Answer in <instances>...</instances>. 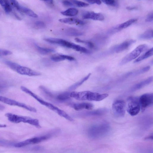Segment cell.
<instances>
[{
	"label": "cell",
	"mask_w": 153,
	"mask_h": 153,
	"mask_svg": "<svg viewBox=\"0 0 153 153\" xmlns=\"http://www.w3.org/2000/svg\"><path fill=\"white\" fill-rule=\"evenodd\" d=\"M67 34L68 35L72 36H79L83 35L82 33L73 29L69 30L67 32Z\"/></svg>",
	"instance_id": "30"
},
{
	"label": "cell",
	"mask_w": 153,
	"mask_h": 153,
	"mask_svg": "<svg viewBox=\"0 0 153 153\" xmlns=\"http://www.w3.org/2000/svg\"><path fill=\"white\" fill-rule=\"evenodd\" d=\"M145 140H153V135H150L145 137Z\"/></svg>",
	"instance_id": "43"
},
{
	"label": "cell",
	"mask_w": 153,
	"mask_h": 153,
	"mask_svg": "<svg viewBox=\"0 0 153 153\" xmlns=\"http://www.w3.org/2000/svg\"><path fill=\"white\" fill-rule=\"evenodd\" d=\"M0 56H1V55H0Z\"/></svg>",
	"instance_id": "45"
},
{
	"label": "cell",
	"mask_w": 153,
	"mask_h": 153,
	"mask_svg": "<svg viewBox=\"0 0 153 153\" xmlns=\"http://www.w3.org/2000/svg\"><path fill=\"white\" fill-rule=\"evenodd\" d=\"M0 101L11 106L21 107L30 112L35 113L37 112L36 110L32 106L5 97L0 96Z\"/></svg>",
	"instance_id": "10"
},
{
	"label": "cell",
	"mask_w": 153,
	"mask_h": 153,
	"mask_svg": "<svg viewBox=\"0 0 153 153\" xmlns=\"http://www.w3.org/2000/svg\"><path fill=\"white\" fill-rule=\"evenodd\" d=\"M108 112V110L102 108L86 112L85 115L86 116H99L102 115Z\"/></svg>",
	"instance_id": "18"
},
{
	"label": "cell",
	"mask_w": 153,
	"mask_h": 153,
	"mask_svg": "<svg viewBox=\"0 0 153 153\" xmlns=\"http://www.w3.org/2000/svg\"><path fill=\"white\" fill-rule=\"evenodd\" d=\"M35 46L38 51L42 55H46L55 52V50L52 49L41 47L37 45H36Z\"/></svg>",
	"instance_id": "25"
},
{
	"label": "cell",
	"mask_w": 153,
	"mask_h": 153,
	"mask_svg": "<svg viewBox=\"0 0 153 153\" xmlns=\"http://www.w3.org/2000/svg\"><path fill=\"white\" fill-rule=\"evenodd\" d=\"M109 95L107 94H100L89 91L79 92L73 91L70 94V97L79 101H99L104 100Z\"/></svg>",
	"instance_id": "1"
},
{
	"label": "cell",
	"mask_w": 153,
	"mask_h": 153,
	"mask_svg": "<svg viewBox=\"0 0 153 153\" xmlns=\"http://www.w3.org/2000/svg\"><path fill=\"white\" fill-rule=\"evenodd\" d=\"M127 110L132 116L137 115L141 110L139 98L136 97H129L127 101Z\"/></svg>",
	"instance_id": "5"
},
{
	"label": "cell",
	"mask_w": 153,
	"mask_h": 153,
	"mask_svg": "<svg viewBox=\"0 0 153 153\" xmlns=\"http://www.w3.org/2000/svg\"><path fill=\"white\" fill-rule=\"evenodd\" d=\"M110 128L108 124H98L90 127L88 130V133L89 136L91 138H98L108 133Z\"/></svg>",
	"instance_id": "4"
},
{
	"label": "cell",
	"mask_w": 153,
	"mask_h": 153,
	"mask_svg": "<svg viewBox=\"0 0 153 153\" xmlns=\"http://www.w3.org/2000/svg\"><path fill=\"white\" fill-rule=\"evenodd\" d=\"M44 40L50 43L58 45L63 47L72 49L76 51L78 50L79 47V45L62 39L49 38L45 39Z\"/></svg>",
	"instance_id": "8"
},
{
	"label": "cell",
	"mask_w": 153,
	"mask_h": 153,
	"mask_svg": "<svg viewBox=\"0 0 153 153\" xmlns=\"http://www.w3.org/2000/svg\"><path fill=\"white\" fill-rule=\"evenodd\" d=\"M74 5L75 7H85L89 6V4L78 0H69Z\"/></svg>",
	"instance_id": "28"
},
{
	"label": "cell",
	"mask_w": 153,
	"mask_h": 153,
	"mask_svg": "<svg viewBox=\"0 0 153 153\" xmlns=\"http://www.w3.org/2000/svg\"><path fill=\"white\" fill-rule=\"evenodd\" d=\"M0 5L7 13H9L12 11V8L8 0H0Z\"/></svg>",
	"instance_id": "21"
},
{
	"label": "cell",
	"mask_w": 153,
	"mask_h": 153,
	"mask_svg": "<svg viewBox=\"0 0 153 153\" xmlns=\"http://www.w3.org/2000/svg\"><path fill=\"white\" fill-rule=\"evenodd\" d=\"M21 75L30 76H37L41 75L40 73L26 67L19 65L16 71Z\"/></svg>",
	"instance_id": "13"
},
{
	"label": "cell",
	"mask_w": 153,
	"mask_h": 153,
	"mask_svg": "<svg viewBox=\"0 0 153 153\" xmlns=\"http://www.w3.org/2000/svg\"><path fill=\"white\" fill-rule=\"evenodd\" d=\"M75 40L76 42H78L82 43H86L87 42H86L84 40H81L78 38H76L75 39Z\"/></svg>",
	"instance_id": "42"
},
{
	"label": "cell",
	"mask_w": 153,
	"mask_h": 153,
	"mask_svg": "<svg viewBox=\"0 0 153 153\" xmlns=\"http://www.w3.org/2000/svg\"><path fill=\"white\" fill-rule=\"evenodd\" d=\"M153 21V13H150L148 15L145 21L146 22H151Z\"/></svg>",
	"instance_id": "39"
},
{
	"label": "cell",
	"mask_w": 153,
	"mask_h": 153,
	"mask_svg": "<svg viewBox=\"0 0 153 153\" xmlns=\"http://www.w3.org/2000/svg\"><path fill=\"white\" fill-rule=\"evenodd\" d=\"M86 1L91 4H96L98 5H100L101 4V0H86Z\"/></svg>",
	"instance_id": "38"
},
{
	"label": "cell",
	"mask_w": 153,
	"mask_h": 153,
	"mask_svg": "<svg viewBox=\"0 0 153 153\" xmlns=\"http://www.w3.org/2000/svg\"><path fill=\"white\" fill-rule=\"evenodd\" d=\"M12 53L11 51L5 50L0 49V55L7 56L11 55Z\"/></svg>",
	"instance_id": "36"
},
{
	"label": "cell",
	"mask_w": 153,
	"mask_h": 153,
	"mask_svg": "<svg viewBox=\"0 0 153 153\" xmlns=\"http://www.w3.org/2000/svg\"><path fill=\"white\" fill-rule=\"evenodd\" d=\"M86 44L89 48H93L94 47L93 44L91 42H87Z\"/></svg>",
	"instance_id": "41"
},
{
	"label": "cell",
	"mask_w": 153,
	"mask_h": 153,
	"mask_svg": "<svg viewBox=\"0 0 153 153\" xmlns=\"http://www.w3.org/2000/svg\"><path fill=\"white\" fill-rule=\"evenodd\" d=\"M135 42V41L132 40L125 41L117 45L115 48V51L117 53L123 52L127 49L130 45Z\"/></svg>",
	"instance_id": "15"
},
{
	"label": "cell",
	"mask_w": 153,
	"mask_h": 153,
	"mask_svg": "<svg viewBox=\"0 0 153 153\" xmlns=\"http://www.w3.org/2000/svg\"><path fill=\"white\" fill-rule=\"evenodd\" d=\"M5 115L8 120L12 123H19L21 122H23L31 125L38 128L41 127L39 121L38 119L9 113H6Z\"/></svg>",
	"instance_id": "3"
},
{
	"label": "cell",
	"mask_w": 153,
	"mask_h": 153,
	"mask_svg": "<svg viewBox=\"0 0 153 153\" xmlns=\"http://www.w3.org/2000/svg\"><path fill=\"white\" fill-rule=\"evenodd\" d=\"M79 13V10L77 9L72 8L61 12L62 15L68 16H74L77 15Z\"/></svg>",
	"instance_id": "20"
},
{
	"label": "cell",
	"mask_w": 153,
	"mask_h": 153,
	"mask_svg": "<svg viewBox=\"0 0 153 153\" xmlns=\"http://www.w3.org/2000/svg\"><path fill=\"white\" fill-rule=\"evenodd\" d=\"M21 88L25 93L31 96L41 104L47 107L49 109L57 113L60 116L69 120H70L72 119V118L64 111L59 109L52 104L45 101L26 87L24 86H21Z\"/></svg>",
	"instance_id": "2"
},
{
	"label": "cell",
	"mask_w": 153,
	"mask_h": 153,
	"mask_svg": "<svg viewBox=\"0 0 153 153\" xmlns=\"http://www.w3.org/2000/svg\"><path fill=\"white\" fill-rule=\"evenodd\" d=\"M5 63L10 69L16 72L20 65L18 64L12 62L11 61H7Z\"/></svg>",
	"instance_id": "29"
},
{
	"label": "cell",
	"mask_w": 153,
	"mask_h": 153,
	"mask_svg": "<svg viewBox=\"0 0 153 153\" xmlns=\"http://www.w3.org/2000/svg\"><path fill=\"white\" fill-rule=\"evenodd\" d=\"M10 1L12 5L17 10L19 11L21 6L20 5L17 0H10Z\"/></svg>",
	"instance_id": "34"
},
{
	"label": "cell",
	"mask_w": 153,
	"mask_h": 153,
	"mask_svg": "<svg viewBox=\"0 0 153 153\" xmlns=\"http://www.w3.org/2000/svg\"><path fill=\"white\" fill-rule=\"evenodd\" d=\"M147 48V46L146 44H142L139 45L124 57L121 60L120 65H123L130 62L131 61L139 57L142 52L145 51Z\"/></svg>",
	"instance_id": "6"
},
{
	"label": "cell",
	"mask_w": 153,
	"mask_h": 153,
	"mask_svg": "<svg viewBox=\"0 0 153 153\" xmlns=\"http://www.w3.org/2000/svg\"><path fill=\"white\" fill-rule=\"evenodd\" d=\"M35 26L39 29H42L44 28L45 26V23L42 21H38L35 23Z\"/></svg>",
	"instance_id": "35"
},
{
	"label": "cell",
	"mask_w": 153,
	"mask_h": 153,
	"mask_svg": "<svg viewBox=\"0 0 153 153\" xmlns=\"http://www.w3.org/2000/svg\"><path fill=\"white\" fill-rule=\"evenodd\" d=\"M70 93L67 92L61 93L57 96V99L61 101H66L70 98Z\"/></svg>",
	"instance_id": "27"
},
{
	"label": "cell",
	"mask_w": 153,
	"mask_h": 153,
	"mask_svg": "<svg viewBox=\"0 0 153 153\" xmlns=\"http://www.w3.org/2000/svg\"><path fill=\"white\" fill-rule=\"evenodd\" d=\"M106 4L110 6H114L116 4L115 0H101Z\"/></svg>",
	"instance_id": "33"
},
{
	"label": "cell",
	"mask_w": 153,
	"mask_h": 153,
	"mask_svg": "<svg viewBox=\"0 0 153 153\" xmlns=\"http://www.w3.org/2000/svg\"><path fill=\"white\" fill-rule=\"evenodd\" d=\"M126 103L123 100H118L113 103L112 109L114 115L118 118L123 117L125 115Z\"/></svg>",
	"instance_id": "7"
},
{
	"label": "cell",
	"mask_w": 153,
	"mask_h": 153,
	"mask_svg": "<svg viewBox=\"0 0 153 153\" xmlns=\"http://www.w3.org/2000/svg\"><path fill=\"white\" fill-rule=\"evenodd\" d=\"M153 55V48L150 49L149 51L146 52L144 54L140 57L136 59L134 62V63H137L140 62L145 59H147Z\"/></svg>",
	"instance_id": "23"
},
{
	"label": "cell",
	"mask_w": 153,
	"mask_h": 153,
	"mask_svg": "<svg viewBox=\"0 0 153 153\" xmlns=\"http://www.w3.org/2000/svg\"><path fill=\"white\" fill-rule=\"evenodd\" d=\"M59 21L61 23L70 25H83L86 23L85 21L74 18H62L60 19Z\"/></svg>",
	"instance_id": "16"
},
{
	"label": "cell",
	"mask_w": 153,
	"mask_h": 153,
	"mask_svg": "<svg viewBox=\"0 0 153 153\" xmlns=\"http://www.w3.org/2000/svg\"><path fill=\"white\" fill-rule=\"evenodd\" d=\"M40 1H43L50 4H53L54 2L53 0H40Z\"/></svg>",
	"instance_id": "40"
},
{
	"label": "cell",
	"mask_w": 153,
	"mask_h": 153,
	"mask_svg": "<svg viewBox=\"0 0 153 153\" xmlns=\"http://www.w3.org/2000/svg\"><path fill=\"white\" fill-rule=\"evenodd\" d=\"M93 105L88 103H76L74 104L73 108L76 110H90L93 108Z\"/></svg>",
	"instance_id": "14"
},
{
	"label": "cell",
	"mask_w": 153,
	"mask_h": 153,
	"mask_svg": "<svg viewBox=\"0 0 153 153\" xmlns=\"http://www.w3.org/2000/svg\"><path fill=\"white\" fill-rule=\"evenodd\" d=\"M62 2L64 5L67 7H75L73 3L69 0H63Z\"/></svg>",
	"instance_id": "32"
},
{
	"label": "cell",
	"mask_w": 153,
	"mask_h": 153,
	"mask_svg": "<svg viewBox=\"0 0 153 153\" xmlns=\"http://www.w3.org/2000/svg\"><path fill=\"white\" fill-rule=\"evenodd\" d=\"M50 137V135H47L33 137L17 143L14 145V146L17 148H21L30 144H38L48 139Z\"/></svg>",
	"instance_id": "9"
},
{
	"label": "cell",
	"mask_w": 153,
	"mask_h": 153,
	"mask_svg": "<svg viewBox=\"0 0 153 153\" xmlns=\"http://www.w3.org/2000/svg\"><path fill=\"white\" fill-rule=\"evenodd\" d=\"M150 67L148 66H147L139 70V71H137L135 73V74H139L145 73L148 71L150 69Z\"/></svg>",
	"instance_id": "37"
},
{
	"label": "cell",
	"mask_w": 153,
	"mask_h": 153,
	"mask_svg": "<svg viewBox=\"0 0 153 153\" xmlns=\"http://www.w3.org/2000/svg\"><path fill=\"white\" fill-rule=\"evenodd\" d=\"M141 109L144 112L147 108L152 105L153 103V94L146 93L143 94L139 98Z\"/></svg>",
	"instance_id": "11"
},
{
	"label": "cell",
	"mask_w": 153,
	"mask_h": 153,
	"mask_svg": "<svg viewBox=\"0 0 153 153\" xmlns=\"http://www.w3.org/2000/svg\"><path fill=\"white\" fill-rule=\"evenodd\" d=\"M137 8L133 7H127V9L129 10H133L137 9Z\"/></svg>",
	"instance_id": "44"
},
{
	"label": "cell",
	"mask_w": 153,
	"mask_h": 153,
	"mask_svg": "<svg viewBox=\"0 0 153 153\" xmlns=\"http://www.w3.org/2000/svg\"><path fill=\"white\" fill-rule=\"evenodd\" d=\"M153 32L152 30H147L145 32L140 36V38L141 39H149L153 38Z\"/></svg>",
	"instance_id": "26"
},
{
	"label": "cell",
	"mask_w": 153,
	"mask_h": 153,
	"mask_svg": "<svg viewBox=\"0 0 153 153\" xmlns=\"http://www.w3.org/2000/svg\"><path fill=\"white\" fill-rule=\"evenodd\" d=\"M137 19H130L119 25L117 28V29L118 30H120L126 28L137 22Z\"/></svg>",
	"instance_id": "22"
},
{
	"label": "cell",
	"mask_w": 153,
	"mask_h": 153,
	"mask_svg": "<svg viewBox=\"0 0 153 153\" xmlns=\"http://www.w3.org/2000/svg\"><path fill=\"white\" fill-rule=\"evenodd\" d=\"M152 81V76H151V77L134 85L131 89V91H134L138 90L144 86L149 84Z\"/></svg>",
	"instance_id": "17"
},
{
	"label": "cell",
	"mask_w": 153,
	"mask_h": 153,
	"mask_svg": "<svg viewBox=\"0 0 153 153\" xmlns=\"http://www.w3.org/2000/svg\"><path fill=\"white\" fill-rule=\"evenodd\" d=\"M28 16L34 18H37L38 17V15L34 11L27 8L21 6L19 11Z\"/></svg>",
	"instance_id": "19"
},
{
	"label": "cell",
	"mask_w": 153,
	"mask_h": 153,
	"mask_svg": "<svg viewBox=\"0 0 153 153\" xmlns=\"http://www.w3.org/2000/svg\"><path fill=\"white\" fill-rule=\"evenodd\" d=\"M85 19H91L94 21H102L104 19L103 15L100 13H96L93 11H88L84 13L82 16Z\"/></svg>",
	"instance_id": "12"
},
{
	"label": "cell",
	"mask_w": 153,
	"mask_h": 153,
	"mask_svg": "<svg viewBox=\"0 0 153 153\" xmlns=\"http://www.w3.org/2000/svg\"><path fill=\"white\" fill-rule=\"evenodd\" d=\"M91 75V73H89L87 76L80 81L74 84L69 88L70 90H74L81 86L84 82L87 81Z\"/></svg>",
	"instance_id": "24"
},
{
	"label": "cell",
	"mask_w": 153,
	"mask_h": 153,
	"mask_svg": "<svg viewBox=\"0 0 153 153\" xmlns=\"http://www.w3.org/2000/svg\"><path fill=\"white\" fill-rule=\"evenodd\" d=\"M51 59L55 62H58L65 60V55H56L52 56L51 57Z\"/></svg>",
	"instance_id": "31"
}]
</instances>
